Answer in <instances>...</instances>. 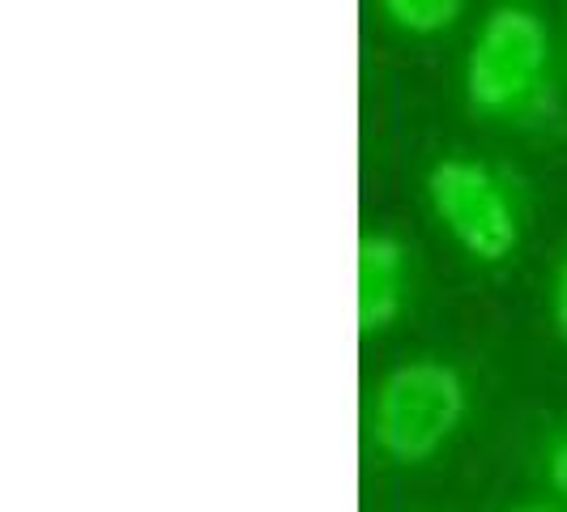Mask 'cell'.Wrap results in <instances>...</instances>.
<instances>
[{
	"label": "cell",
	"instance_id": "ba28073f",
	"mask_svg": "<svg viewBox=\"0 0 567 512\" xmlns=\"http://www.w3.org/2000/svg\"><path fill=\"white\" fill-rule=\"evenodd\" d=\"M508 512H567V509H559V504H546V500H525V504H516V509H508Z\"/></svg>",
	"mask_w": 567,
	"mask_h": 512
},
{
	"label": "cell",
	"instance_id": "7a4b0ae2",
	"mask_svg": "<svg viewBox=\"0 0 567 512\" xmlns=\"http://www.w3.org/2000/svg\"><path fill=\"white\" fill-rule=\"evenodd\" d=\"M470 389L449 359H410L393 368L371 398V444L398 465H423L465 423Z\"/></svg>",
	"mask_w": 567,
	"mask_h": 512
},
{
	"label": "cell",
	"instance_id": "52a82bcc",
	"mask_svg": "<svg viewBox=\"0 0 567 512\" xmlns=\"http://www.w3.org/2000/svg\"><path fill=\"white\" fill-rule=\"evenodd\" d=\"M550 320H555V334L567 346V256L555 269V283H550Z\"/></svg>",
	"mask_w": 567,
	"mask_h": 512
},
{
	"label": "cell",
	"instance_id": "8992f818",
	"mask_svg": "<svg viewBox=\"0 0 567 512\" xmlns=\"http://www.w3.org/2000/svg\"><path fill=\"white\" fill-rule=\"evenodd\" d=\"M546 483L555 487V495H564L567 504V427H559L546 444Z\"/></svg>",
	"mask_w": 567,
	"mask_h": 512
},
{
	"label": "cell",
	"instance_id": "3957f363",
	"mask_svg": "<svg viewBox=\"0 0 567 512\" xmlns=\"http://www.w3.org/2000/svg\"><path fill=\"white\" fill-rule=\"evenodd\" d=\"M426 201L456 248L483 265H499L520 244V214L504 175L483 158L449 154L426 171Z\"/></svg>",
	"mask_w": 567,
	"mask_h": 512
},
{
	"label": "cell",
	"instance_id": "5b68a950",
	"mask_svg": "<svg viewBox=\"0 0 567 512\" xmlns=\"http://www.w3.org/2000/svg\"><path fill=\"white\" fill-rule=\"evenodd\" d=\"M380 13L410 34H440L461 18V4L456 0H384Z\"/></svg>",
	"mask_w": 567,
	"mask_h": 512
},
{
	"label": "cell",
	"instance_id": "6da1fadb",
	"mask_svg": "<svg viewBox=\"0 0 567 512\" xmlns=\"http://www.w3.org/2000/svg\"><path fill=\"white\" fill-rule=\"evenodd\" d=\"M550 99V30L534 9L499 4L465 57V103L486 120H529Z\"/></svg>",
	"mask_w": 567,
	"mask_h": 512
},
{
	"label": "cell",
	"instance_id": "277c9868",
	"mask_svg": "<svg viewBox=\"0 0 567 512\" xmlns=\"http://www.w3.org/2000/svg\"><path fill=\"white\" fill-rule=\"evenodd\" d=\"M405 269L410 256L398 235L368 231L359 239V334H384L405 308Z\"/></svg>",
	"mask_w": 567,
	"mask_h": 512
}]
</instances>
